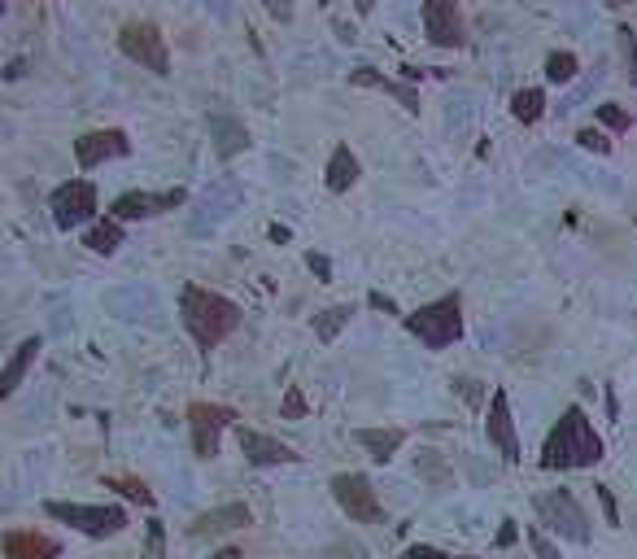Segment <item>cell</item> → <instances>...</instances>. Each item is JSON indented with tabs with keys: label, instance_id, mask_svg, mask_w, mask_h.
I'll return each mask as SVG.
<instances>
[{
	"label": "cell",
	"instance_id": "1",
	"mask_svg": "<svg viewBox=\"0 0 637 559\" xmlns=\"http://www.w3.org/2000/svg\"><path fill=\"white\" fill-rule=\"evenodd\" d=\"M603 459V437H598L594 420L585 415V407H572L559 415V424L550 428L546 446H542V468L546 472H572V468H594Z\"/></svg>",
	"mask_w": 637,
	"mask_h": 559
},
{
	"label": "cell",
	"instance_id": "2",
	"mask_svg": "<svg viewBox=\"0 0 637 559\" xmlns=\"http://www.w3.org/2000/svg\"><path fill=\"white\" fill-rule=\"evenodd\" d=\"M179 319H184L188 337L210 354V350H219L223 341L240 328V306L232 302V297L214 293V289L184 284V293H179Z\"/></svg>",
	"mask_w": 637,
	"mask_h": 559
},
{
	"label": "cell",
	"instance_id": "3",
	"mask_svg": "<svg viewBox=\"0 0 637 559\" xmlns=\"http://www.w3.org/2000/svg\"><path fill=\"white\" fill-rule=\"evenodd\" d=\"M406 332L419 337L428 350H446L463 337V297L459 293H446L437 302L419 306L415 315H406Z\"/></svg>",
	"mask_w": 637,
	"mask_h": 559
},
{
	"label": "cell",
	"instance_id": "4",
	"mask_svg": "<svg viewBox=\"0 0 637 559\" xmlns=\"http://www.w3.org/2000/svg\"><path fill=\"white\" fill-rule=\"evenodd\" d=\"M533 511H537V520H542L550 533H559V538H568V542H576V546H590V538H594L590 516H585V507L576 503L572 490H546V494H537V498H533Z\"/></svg>",
	"mask_w": 637,
	"mask_h": 559
},
{
	"label": "cell",
	"instance_id": "5",
	"mask_svg": "<svg viewBox=\"0 0 637 559\" xmlns=\"http://www.w3.org/2000/svg\"><path fill=\"white\" fill-rule=\"evenodd\" d=\"M44 516L62 520V525L88 533V538H114L127 529L123 507H88V503H44Z\"/></svg>",
	"mask_w": 637,
	"mask_h": 559
},
{
	"label": "cell",
	"instance_id": "6",
	"mask_svg": "<svg viewBox=\"0 0 637 559\" xmlns=\"http://www.w3.org/2000/svg\"><path fill=\"white\" fill-rule=\"evenodd\" d=\"M118 49L153 75H171V49H166V35L153 22H127L118 31Z\"/></svg>",
	"mask_w": 637,
	"mask_h": 559
},
{
	"label": "cell",
	"instance_id": "7",
	"mask_svg": "<svg viewBox=\"0 0 637 559\" xmlns=\"http://www.w3.org/2000/svg\"><path fill=\"white\" fill-rule=\"evenodd\" d=\"M332 498L354 525H380L384 520V507H380V498H376V490H371V481L363 477V472H336Z\"/></svg>",
	"mask_w": 637,
	"mask_h": 559
},
{
	"label": "cell",
	"instance_id": "8",
	"mask_svg": "<svg viewBox=\"0 0 637 559\" xmlns=\"http://www.w3.org/2000/svg\"><path fill=\"white\" fill-rule=\"evenodd\" d=\"M236 424V411L223 402H192L188 407V428H192V450L197 459H214L219 455L223 433Z\"/></svg>",
	"mask_w": 637,
	"mask_h": 559
},
{
	"label": "cell",
	"instance_id": "9",
	"mask_svg": "<svg viewBox=\"0 0 637 559\" xmlns=\"http://www.w3.org/2000/svg\"><path fill=\"white\" fill-rule=\"evenodd\" d=\"M48 210H53V223L62 232L79 228V223H88L92 214L101 210V201H96V184L92 180H66L53 193V201H48Z\"/></svg>",
	"mask_w": 637,
	"mask_h": 559
},
{
	"label": "cell",
	"instance_id": "10",
	"mask_svg": "<svg viewBox=\"0 0 637 559\" xmlns=\"http://www.w3.org/2000/svg\"><path fill=\"white\" fill-rule=\"evenodd\" d=\"M424 35L437 49H463L467 44V22L454 0H428L424 5Z\"/></svg>",
	"mask_w": 637,
	"mask_h": 559
},
{
	"label": "cell",
	"instance_id": "11",
	"mask_svg": "<svg viewBox=\"0 0 637 559\" xmlns=\"http://www.w3.org/2000/svg\"><path fill=\"white\" fill-rule=\"evenodd\" d=\"M188 201L184 188H162V193H123L110 206V219L118 223H131V219H153V214H166V210H179Z\"/></svg>",
	"mask_w": 637,
	"mask_h": 559
},
{
	"label": "cell",
	"instance_id": "12",
	"mask_svg": "<svg viewBox=\"0 0 637 559\" xmlns=\"http://www.w3.org/2000/svg\"><path fill=\"white\" fill-rule=\"evenodd\" d=\"M485 437L489 446L502 450V459L507 463H520V437H515V420H511V398L507 389H494V398H489V411H485Z\"/></svg>",
	"mask_w": 637,
	"mask_h": 559
},
{
	"label": "cell",
	"instance_id": "13",
	"mask_svg": "<svg viewBox=\"0 0 637 559\" xmlns=\"http://www.w3.org/2000/svg\"><path fill=\"white\" fill-rule=\"evenodd\" d=\"M131 153V140L127 132H118V127H105V132H88L75 140V162L83 171H92V166L110 162V158H127Z\"/></svg>",
	"mask_w": 637,
	"mask_h": 559
},
{
	"label": "cell",
	"instance_id": "14",
	"mask_svg": "<svg viewBox=\"0 0 637 559\" xmlns=\"http://www.w3.org/2000/svg\"><path fill=\"white\" fill-rule=\"evenodd\" d=\"M236 442H240V455H245L254 468H280V463H297V450L275 442L267 433H254V428H236Z\"/></svg>",
	"mask_w": 637,
	"mask_h": 559
},
{
	"label": "cell",
	"instance_id": "15",
	"mask_svg": "<svg viewBox=\"0 0 637 559\" xmlns=\"http://www.w3.org/2000/svg\"><path fill=\"white\" fill-rule=\"evenodd\" d=\"M249 520H254V511H249L245 503H223L214 511H201L197 520L188 525V538H219V533H232V529H245Z\"/></svg>",
	"mask_w": 637,
	"mask_h": 559
},
{
	"label": "cell",
	"instance_id": "16",
	"mask_svg": "<svg viewBox=\"0 0 637 559\" xmlns=\"http://www.w3.org/2000/svg\"><path fill=\"white\" fill-rule=\"evenodd\" d=\"M57 555H62V546L48 533H35V529L5 533V559H57Z\"/></svg>",
	"mask_w": 637,
	"mask_h": 559
},
{
	"label": "cell",
	"instance_id": "17",
	"mask_svg": "<svg viewBox=\"0 0 637 559\" xmlns=\"http://www.w3.org/2000/svg\"><path fill=\"white\" fill-rule=\"evenodd\" d=\"M354 442L367 450L376 463H389L406 446V428H358Z\"/></svg>",
	"mask_w": 637,
	"mask_h": 559
},
{
	"label": "cell",
	"instance_id": "18",
	"mask_svg": "<svg viewBox=\"0 0 637 559\" xmlns=\"http://www.w3.org/2000/svg\"><path fill=\"white\" fill-rule=\"evenodd\" d=\"M40 350H44V341L40 337H27L22 346L14 350V359L5 363V372H0V394H18V385H22V376L35 367V359H40Z\"/></svg>",
	"mask_w": 637,
	"mask_h": 559
},
{
	"label": "cell",
	"instance_id": "19",
	"mask_svg": "<svg viewBox=\"0 0 637 559\" xmlns=\"http://www.w3.org/2000/svg\"><path fill=\"white\" fill-rule=\"evenodd\" d=\"M350 83H358V88H380V92H389V97H398V101H402L411 114H419V92L411 88V83L384 79V75H376V70H371V66H358L354 75H350Z\"/></svg>",
	"mask_w": 637,
	"mask_h": 559
},
{
	"label": "cell",
	"instance_id": "20",
	"mask_svg": "<svg viewBox=\"0 0 637 559\" xmlns=\"http://www.w3.org/2000/svg\"><path fill=\"white\" fill-rule=\"evenodd\" d=\"M328 193H350V188L358 184V158L350 153V145H336L332 158H328Z\"/></svg>",
	"mask_w": 637,
	"mask_h": 559
},
{
	"label": "cell",
	"instance_id": "21",
	"mask_svg": "<svg viewBox=\"0 0 637 559\" xmlns=\"http://www.w3.org/2000/svg\"><path fill=\"white\" fill-rule=\"evenodd\" d=\"M210 136H214V153L219 158H236L240 149L249 145V132H245V123H236V118H210Z\"/></svg>",
	"mask_w": 637,
	"mask_h": 559
},
{
	"label": "cell",
	"instance_id": "22",
	"mask_svg": "<svg viewBox=\"0 0 637 559\" xmlns=\"http://www.w3.org/2000/svg\"><path fill=\"white\" fill-rule=\"evenodd\" d=\"M511 114H515V123H537V118L546 114V92L542 88H520L511 97Z\"/></svg>",
	"mask_w": 637,
	"mask_h": 559
},
{
	"label": "cell",
	"instance_id": "23",
	"mask_svg": "<svg viewBox=\"0 0 637 559\" xmlns=\"http://www.w3.org/2000/svg\"><path fill=\"white\" fill-rule=\"evenodd\" d=\"M92 249V254H114L118 245H123V223L118 219H105V223H96V228L88 232V241H83Z\"/></svg>",
	"mask_w": 637,
	"mask_h": 559
},
{
	"label": "cell",
	"instance_id": "24",
	"mask_svg": "<svg viewBox=\"0 0 637 559\" xmlns=\"http://www.w3.org/2000/svg\"><path fill=\"white\" fill-rule=\"evenodd\" d=\"M350 315H354V306H328L323 315H315V337L323 341V346H332L336 332L350 324Z\"/></svg>",
	"mask_w": 637,
	"mask_h": 559
},
{
	"label": "cell",
	"instance_id": "25",
	"mask_svg": "<svg viewBox=\"0 0 637 559\" xmlns=\"http://www.w3.org/2000/svg\"><path fill=\"white\" fill-rule=\"evenodd\" d=\"M105 490H118L123 498H131V503L153 507V490L144 481H136V477H105Z\"/></svg>",
	"mask_w": 637,
	"mask_h": 559
},
{
	"label": "cell",
	"instance_id": "26",
	"mask_svg": "<svg viewBox=\"0 0 637 559\" xmlns=\"http://www.w3.org/2000/svg\"><path fill=\"white\" fill-rule=\"evenodd\" d=\"M576 70H581V62H576V53H568V49L546 57V79H550V83H572Z\"/></svg>",
	"mask_w": 637,
	"mask_h": 559
},
{
	"label": "cell",
	"instance_id": "27",
	"mask_svg": "<svg viewBox=\"0 0 637 559\" xmlns=\"http://www.w3.org/2000/svg\"><path fill=\"white\" fill-rule=\"evenodd\" d=\"M616 40H620V57H624V66H629V79L637 83V35L629 27H620L616 31Z\"/></svg>",
	"mask_w": 637,
	"mask_h": 559
},
{
	"label": "cell",
	"instance_id": "28",
	"mask_svg": "<svg viewBox=\"0 0 637 559\" xmlns=\"http://www.w3.org/2000/svg\"><path fill=\"white\" fill-rule=\"evenodd\" d=\"M524 538H528V546H533V555H537V559H563V555H559V546L550 542L537 525H533V529H524Z\"/></svg>",
	"mask_w": 637,
	"mask_h": 559
},
{
	"label": "cell",
	"instance_id": "29",
	"mask_svg": "<svg viewBox=\"0 0 637 559\" xmlns=\"http://www.w3.org/2000/svg\"><path fill=\"white\" fill-rule=\"evenodd\" d=\"M576 145H581V149H594V153H611V140L598 132V127H581V132H576Z\"/></svg>",
	"mask_w": 637,
	"mask_h": 559
},
{
	"label": "cell",
	"instance_id": "30",
	"mask_svg": "<svg viewBox=\"0 0 637 559\" xmlns=\"http://www.w3.org/2000/svg\"><path fill=\"white\" fill-rule=\"evenodd\" d=\"M280 415H284V420H302V415H306V398H302V389H297V385H288Z\"/></svg>",
	"mask_w": 637,
	"mask_h": 559
},
{
	"label": "cell",
	"instance_id": "31",
	"mask_svg": "<svg viewBox=\"0 0 637 559\" xmlns=\"http://www.w3.org/2000/svg\"><path fill=\"white\" fill-rule=\"evenodd\" d=\"M598 118H603L611 132H629V114H624L620 105H611V101H607V105H598Z\"/></svg>",
	"mask_w": 637,
	"mask_h": 559
},
{
	"label": "cell",
	"instance_id": "32",
	"mask_svg": "<svg viewBox=\"0 0 637 559\" xmlns=\"http://www.w3.org/2000/svg\"><path fill=\"white\" fill-rule=\"evenodd\" d=\"M594 494H598V507H603L607 525H620V507H616V498H611L607 485H594Z\"/></svg>",
	"mask_w": 637,
	"mask_h": 559
},
{
	"label": "cell",
	"instance_id": "33",
	"mask_svg": "<svg viewBox=\"0 0 637 559\" xmlns=\"http://www.w3.org/2000/svg\"><path fill=\"white\" fill-rule=\"evenodd\" d=\"M402 559H476V555H446V551H437V546H411Z\"/></svg>",
	"mask_w": 637,
	"mask_h": 559
},
{
	"label": "cell",
	"instance_id": "34",
	"mask_svg": "<svg viewBox=\"0 0 637 559\" xmlns=\"http://www.w3.org/2000/svg\"><path fill=\"white\" fill-rule=\"evenodd\" d=\"M367 302L376 306V311H389V315H398V302H393V297H384V293H371Z\"/></svg>",
	"mask_w": 637,
	"mask_h": 559
},
{
	"label": "cell",
	"instance_id": "35",
	"mask_svg": "<svg viewBox=\"0 0 637 559\" xmlns=\"http://www.w3.org/2000/svg\"><path fill=\"white\" fill-rule=\"evenodd\" d=\"M306 263H310V271H319V276H332V267H328V258H319V254H310V258H306Z\"/></svg>",
	"mask_w": 637,
	"mask_h": 559
},
{
	"label": "cell",
	"instance_id": "36",
	"mask_svg": "<svg viewBox=\"0 0 637 559\" xmlns=\"http://www.w3.org/2000/svg\"><path fill=\"white\" fill-rule=\"evenodd\" d=\"M498 542H502V546H511V542H515V520H507V529L498 533Z\"/></svg>",
	"mask_w": 637,
	"mask_h": 559
},
{
	"label": "cell",
	"instance_id": "37",
	"mask_svg": "<svg viewBox=\"0 0 637 559\" xmlns=\"http://www.w3.org/2000/svg\"><path fill=\"white\" fill-rule=\"evenodd\" d=\"M210 559H245V555H240V546H223V551L210 555Z\"/></svg>",
	"mask_w": 637,
	"mask_h": 559
},
{
	"label": "cell",
	"instance_id": "38",
	"mask_svg": "<svg viewBox=\"0 0 637 559\" xmlns=\"http://www.w3.org/2000/svg\"><path fill=\"white\" fill-rule=\"evenodd\" d=\"M633 533H637V520H633Z\"/></svg>",
	"mask_w": 637,
	"mask_h": 559
}]
</instances>
